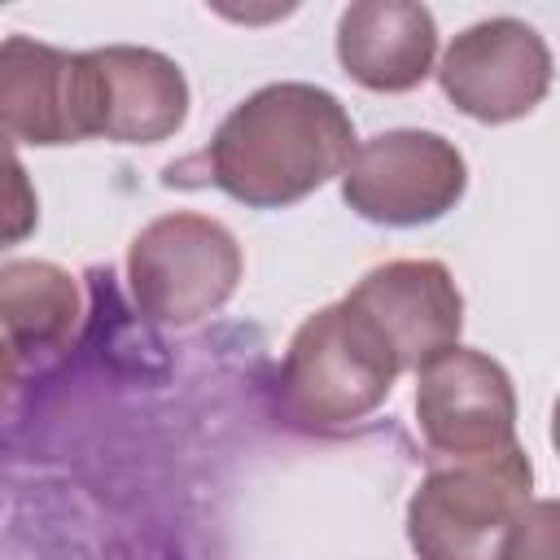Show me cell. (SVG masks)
Instances as JSON below:
<instances>
[{
	"label": "cell",
	"mask_w": 560,
	"mask_h": 560,
	"mask_svg": "<svg viewBox=\"0 0 560 560\" xmlns=\"http://www.w3.org/2000/svg\"><path fill=\"white\" fill-rule=\"evenodd\" d=\"M350 153L354 122L332 92L315 83H267L219 122L206 166L228 197L254 210H280L341 175Z\"/></svg>",
	"instance_id": "6da1fadb"
},
{
	"label": "cell",
	"mask_w": 560,
	"mask_h": 560,
	"mask_svg": "<svg viewBox=\"0 0 560 560\" xmlns=\"http://www.w3.org/2000/svg\"><path fill=\"white\" fill-rule=\"evenodd\" d=\"M398 372L381 328L341 298L293 332L280 368V402L298 424H354L389 398Z\"/></svg>",
	"instance_id": "7a4b0ae2"
},
{
	"label": "cell",
	"mask_w": 560,
	"mask_h": 560,
	"mask_svg": "<svg viewBox=\"0 0 560 560\" xmlns=\"http://www.w3.org/2000/svg\"><path fill=\"white\" fill-rule=\"evenodd\" d=\"M534 490L521 446L429 472L407 503V538L420 560H499Z\"/></svg>",
	"instance_id": "3957f363"
},
{
	"label": "cell",
	"mask_w": 560,
	"mask_h": 560,
	"mask_svg": "<svg viewBox=\"0 0 560 560\" xmlns=\"http://www.w3.org/2000/svg\"><path fill=\"white\" fill-rule=\"evenodd\" d=\"M127 280L136 306L158 324H197L214 315L241 280L236 236L206 214H162L153 219L127 254Z\"/></svg>",
	"instance_id": "277c9868"
},
{
	"label": "cell",
	"mask_w": 560,
	"mask_h": 560,
	"mask_svg": "<svg viewBox=\"0 0 560 560\" xmlns=\"http://www.w3.org/2000/svg\"><path fill=\"white\" fill-rule=\"evenodd\" d=\"M468 188L459 149L438 131H381L341 171L346 206L381 228H420L455 210Z\"/></svg>",
	"instance_id": "5b68a950"
},
{
	"label": "cell",
	"mask_w": 560,
	"mask_h": 560,
	"mask_svg": "<svg viewBox=\"0 0 560 560\" xmlns=\"http://www.w3.org/2000/svg\"><path fill=\"white\" fill-rule=\"evenodd\" d=\"M416 376V424L429 451L464 464L516 446V394L490 354L451 346Z\"/></svg>",
	"instance_id": "8992f818"
},
{
	"label": "cell",
	"mask_w": 560,
	"mask_h": 560,
	"mask_svg": "<svg viewBox=\"0 0 560 560\" xmlns=\"http://www.w3.org/2000/svg\"><path fill=\"white\" fill-rule=\"evenodd\" d=\"M79 109L83 136L118 144H158L188 118L184 70L153 48H96L79 52Z\"/></svg>",
	"instance_id": "52a82bcc"
},
{
	"label": "cell",
	"mask_w": 560,
	"mask_h": 560,
	"mask_svg": "<svg viewBox=\"0 0 560 560\" xmlns=\"http://www.w3.org/2000/svg\"><path fill=\"white\" fill-rule=\"evenodd\" d=\"M438 83L459 114L477 122H512L547 96L551 52L534 26L516 18H490L451 39Z\"/></svg>",
	"instance_id": "ba28073f"
},
{
	"label": "cell",
	"mask_w": 560,
	"mask_h": 560,
	"mask_svg": "<svg viewBox=\"0 0 560 560\" xmlns=\"http://www.w3.org/2000/svg\"><path fill=\"white\" fill-rule=\"evenodd\" d=\"M346 302L359 306L381 328L402 372H420L429 359L459 346L464 298L451 271L433 258H398L372 267L346 293Z\"/></svg>",
	"instance_id": "9c48e42d"
},
{
	"label": "cell",
	"mask_w": 560,
	"mask_h": 560,
	"mask_svg": "<svg viewBox=\"0 0 560 560\" xmlns=\"http://www.w3.org/2000/svg\"><path fill=\"white\" fill-rule=\"evenodd\" d=\"M0 140L44 149L88 140L79 109V52L26 35L0 44Z\"/></svg>",
	"instance_id": "30bf717a"
},
{
	"label": "cell",
	"mask_w": 560,
	"mask_h": 560,
	"mask_svg": "<svg viewBox=\"0 0 560 560\" xmlns=\"http://www.w3.org/2000/svg\"><path fill=\"white\" fill-rule=\"evenodd\" d=\"M438 26L424 4L359 0L337 22V57L346 74L372 92H411L433 70Z\"/></svg>",
	"instance_id": "8fae6325"
},
{
	"label": "cell",
	"mask_w": 560,
	"mask_h": 560,
	"mask_svg": "<svg viewBox=\"0 0 560 560\" xmlns=\"http://www.w3.org/2000/svg\"><path fill=\"white\" fill-rule=\"evenodd\" d=\"M83 315L79 284L57 262L18 258L0 262V350L22 368L57 354Z\"/></svg>",
	"instance_id": "7c38bea8"
},
{
	"label": "cell",
	"mask_w": 560,
	"mask_h": 560,
	"mask_svg": "<svg viewBox=\"0 0 560 560\" xmlns=\"http://www.w3.org/2000/svg\"><path fill=\"white\" fill-rule=\"evenodd\" d=\"M39 223V197L35 184L26 175V166L18 162V153L0 140V249L22 245Z\"/></svg>",
	"instance_id": "4fadbf2b"
},
{
	"label": "cell",
	"mask_w": 560,
	"mask_h": 560,
	"mask_svg": "<svg viewBox=\"0 0 560 560\" xmlns=\"http://www.w3.org/2000/svg\"><path fill=\"white\" fill-rule=\"evenodd\" d=\"M499 560H556V503L551 499H529L525 512L516 516Z\"/></svg>",
	"instance_id": "5bb4252c"
},
{
	"label": "cell",
	"mask_w": 560,
	"mask_h": 560,
	"mask_svg": "<svg viewBox=\"0 0 560 560\" xmlns=\"http://www.w3.org/2000/svg\"><path fill=\"white\" fill-rule=\"evenodd\" d=\"M13 381H18V363H13V359L0 350V402H4V394L13 389Z\"/></svg>",
	"instance_id": "9a60e30c"
}]
</instances>
